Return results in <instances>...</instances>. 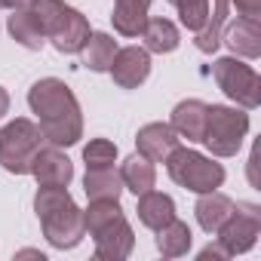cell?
Listing matches in <instances>:
<instances>
[{
    "label": "cell",
    "mask_w": 261,
    "mask_h": 261,
    "mask_svg": "<svg viewBox=\"0 0 261 261\" xmlns=\"http://www.w3.org/2000/svg\"><path fill=\"white\" fill-rule=\"evenodd\" d=\"M221 43H227V49L240 59H258L261 56V19H237L230 25H224L221 31Z\"/></svg>",
    "instance_id": "cell-13"
},
{
    "label": "cell",
    "mask_w": 261,
    "mask_h": 261,
    "mask_svg": "<svg viewBox=\"0 0 261 261\" xmlns=\"http://www.w3.org/2000/svg\"><path fill=\"white\" fill-rule=\"evenodd\" d=\"M169 4H172V0H169Z\"/></svg>",
    "instance_id": "cell-33"
},
{
    "label": "cell",
    "mask_w": 261,
    "mask_h": 261,
    "mask_svg": "<svg viewBox=\"0 0 261 261\" xmlns=\"http://www.w3.org/2000/svg\"><path fill=\"white\" fill-rule=\"evenodd\" d=\"M83 191H86V197H89V200H120V194H123L120 169H114V166L86 169Z\"/></svg>",
    "instance_id": "cell-21"
},
{
    "label": "cell",
    "mask_w": 261,
    "mask_h": 261,
    "mask_svg": "<svg viewBox=\"0 0 261 261\" xmlns=\"http://www.w3.org/2000/svg\"><path fill=\"white\" fill-rule=\"evenodd\" d=\"M142 40H145V49L148 53L166 56V53H175L178 49L181 34H178L175 22H169V19H148L145 22V31H142Z\"/></svg>",
    "instance_id": "cell-19"
},
{
    "label": "cell",
    "mask_w": 261,
    "mask_h": 261,
    "mask_svg": "<svg viewBox=\"0 0 261 261\" xmlns=\"http://www.w3.org/2000/svg\"><path fill=\"white\" fill-rule=\"evenodd\" d=\"M258 233H261V212H258V206L255 203H233V212L215 230V240L233 258V255L249 252L258 243Z\"/></svg>",
    "instance_id": "cell-8"
},
{
    "label": "cell",
    "mask_w": 261,
    "mask_h": 261,
    "mask_svg": "<svg viewBox=\"0 0 261 261\" xmlns=\"http://www.w3.org/2000/svg\"><path fill=\"white\" fill-rule=\"evenodd\" d=\"M191 243H194V233H191V227H188L181 218H172V221H166V224L157 230V249H160L163 258L188 255Z\"/></svg>",
    "instance_id": "cell-23"
},
{
    "label": "cell",
    "mask_w": 261,
    "mask_h": 261,
    "mask_svg": "<svg viewBox=\"0 0 261 261\" xmlns=\"http://www.w3.org/2000/svg\"><path fill=\"white\" fill-rule=\"evenodd\" d=\"M136 212H139V221H142L145 227L160 230L166 221L175 218V200H172L169 194H160V191L151 188V191L139 194V206H136Z\"/></svg>",
    "instance_id": "cell-16"
},
{
    "label": "cell",
    "mask_w": 261,
    "mask_h": 261,
    "mask_svg": "<svg viewBox=\"0 0 261 261\" xmlns=\"http://www.w3.org/2000/svg\"><path fill=\"white\" fill-rule=\"evenodd\" d=\"M175 10H178V19L188 31H200L209 19V0H172Z\"/></svg>",
    "instance_id": "cell-26"
},
{
    "label": "cell",
    "mask_w": 261,
    "mask_h": 261,
    "mask_svg": "<svg viewBox=\"0 0 261 261\" xmlns=\"http://www.w3.org/2000/svg\"><path fill=\"white\" fill-rule=\"evenodd\" d=\"M206 101L200 98H185L172 108V117H169V126L178 133V139H188V142H203V129H206Z\"/></svg>",
    "instance_id": "cell-14"
},
{
    "label": "cell",
    "mask_w": 261,
    "mask_h": 261,
    "mask_svg": "<svg viewBox=\"0 0 261 261\" xmlns=\"http://www.w3.org/2000/svg\"><path fill=\"white\" fill-rule=\"evenodd\" d=\"M227 10H230V0H215V10H209V19H206V25L197 31V40H194L200 53L212 56V53L218 49L221 31H224V25H227Z\"/></svg>",
    "instance_id": "cell-24"
},
{
    "label": "cell",
    "mask_w": 261,
    "mask_h": 261,
    "mask_svg": "<svg viewBox=\"0 0 261 261\" xmlns=\"http://www.w3.org/2000/svg\"><path fill=\"white\" fill-rule=\"evenodd\" d=\"M120 178H123V191H133L136 197L151 191L157 185V169L148 157H142L139 151L133 157H126L123 166H120Z\"/></svg>",
    "instance_id": "cell-18"
},
{
    "label": "cell",
    "mask_w": 261,
    "mask_h": 261,
    "mask_svg": "<svg viewBox=\"0 0 261 261\" xmlns=\"http://www.w3.org/2000/svg\"><path fill=\"white\" fill-rule=\"evenodd\" d=\"M92 240H95V258L101 261H123L136 249V233H133V224L126 221V215H117L114 221L98 227Z\"/></svg>",
    "instance_id": "cell-9"
},
{
    "label": "cell",
    "mask_w": 261,
    "mask_h": 261,
    "mask_svg": "<svg viewBox=\"0 0 261 261\" xmlns=\"http://www.w3.org/2000/svg\"><path fill=\"white\" fill-rule=\"evenodd\" d=\"M166 172L178 188L194 191V194H209V191H218L224 185L221 163H215L212 157H206L200 151L181 148V145L166 157Z\"/></svg>",
    "instance_id": "cell-5"
},
{
    "label": "cell",
    "mask_w": 261,
    "mask_h": 261,
    "mask_svg": "<svg viewBox=\"0 0 261 261\" xmlns=\"http://www.w3.org/2000/svg\"><path fill=\"white\" fill-rule=\"evenodd\" d=\"M108 74L114 77V83L120 89H139L151 74V53L142 46H123V49H117Z\"/></svg>",
    "instance_id": "cell-10"
},
{
    "label": "cell",
    "mask_w": 261,
    "mask_h": 261,
    "mask_svg": "<svg viewBox=\"0 0 261 261\" xmlns=\"http://www.w3.org/2000/svg\"><path fill=\"white\" fill-rule=\"evenodd\" d=\"M117 49H120V46H117V40H114L111 34H105V31H92V34H89V40L83 43L80 56H83V65H86L89 71L105 74V71L111 68V62H114Z\"/></svg>",
    "instance_id": "cell-20"
},
{
    "label": "cell",
    "mask_w": 261,
    "mask_h": 261,
    "mask_svg": "<svg viewBox=\"0 0 261 261\" xmlns=\"http://www.w3.org/2000/svg\"><path fill=\"white\" fill-rule=\"evenodd\" d=\"M0 7H4V0H0Z\"/></svg>",
    "instance_id": "cell-32"
},
{
    "label": "cell",
    "mask_w": 261,
    "mask_h": 261,
    "mask_svg": "<svg viewBox=\"0 0 261 261\" xmlns=\"http://www.w3.org/2000/svg\"><path fill=\"white\" fill-rule=\"evenodd\" d=\"M37 4V0H4V7H10V10H31Z\"/></svg>",
    "instance_id": "cell-30"
},
{
    "label": "cell",
    "mask_w": 261,
    "mask_h": 261,
    "mask_svg": "<svg viewBox=\"0 0 261 261\" xmlns=\"http://www.w3.org/2000/svg\"><path fill=\"white\" fill-rule=\"evenodd\" d=\"M43 145L46 142L34 120H28V117L10 120L0 129V166L10 175H31V163Z\"/></svg>",
    "instance_id": "cell-4"
},
{
    "label": "cell",
    "mask_w": 261,
    "mask_h": 261,
    "mask_svg": "<svg viewBox=\"0 0 261 261\" xmlns=\"http://www.w3.org/2000/svg\"><path fill=\"white\" fill-rule=\"evenodd\" d=\"M28 108L37 114V126L46 145L71 148L83 139V111L71 86L59 77H43L28 89Z\"/></svg>",
    "instance_id": "cell-1"
},
{
    "label": "cell",
    "mask_w": 261,
    "mask_h": 261,
    "mask_svg": "<svg viewBox=\"0 0 261 261\" xmlns=\"http://www.w3.org/2000/svg\"><path fill=\"white\" fill-rule=\"evenodd\" d=\"M246 136H249V114L243 108H230V105H209L206 108L203 145L215 157H237Z\"/></svg>",
    "instance_id": "cell-6"
},
{
    "label": "cell",
    "mask_w": 261,
    "mask_h": 261,
    "mask_svg": "<svg viewBox=\"0 0 261 261\" xmlns=\"http://www.w3.org/2000/svg\"><path fill=\"white\" fill-rule=\"evenodd\" d=\"M83 163L86 169H101V166H114L117 163V145L108 139H92L83 148Z\"/></svg>",
    "instance_id": "cell-27"
},
{
    "label": "cell",
    "mask_w": 261,
    "mask_h": 261,
    "mask_svg": "<svg viewBox=\"0 0 261 261\" xmlns=\"http://www.w3.org/2000/svg\"><path fill=\"white\" fill-rule=\"evenodd\" d=\"M31 175L40 188H68L74 178V163L68 160V154H62V148L43 145L31 163Z\"/></svg>",
    "instance_id": "cell-11"
},
{
    "label": "cell",
    "mask_w": 261,
    "mask_h": 261,
    "mask_svg": "<svg viewBox=\"0 0 261 261\" xmlns=\"http://www.w3.org/2000/svg\"><path fill=\"white\" fill-rule=\"evenodd\" d=\"M40 28H43V37L53 40V46L65 56H74L83 49V43L89 40V22L80 10L68 7L65 0H37L31 7Z\"/></svg>",
    "instance_id": "cell-3"
},
{
    "label": "cell",
    "mask_w": 261,
    "mask_h": 261,
    "mask_svg": "<svg viewBox=\"0 0 261 261\" xmlns=\"http://www.w3.org/2000/svg\"><path fill=\"white\" fill-rule=\"evenodd\" d=\"M212 77L218 89L243 111H252L261 105V77L252 65L240 62L237 56H221L212 65Z\"/></svg>",
    "instance_id": "cell-7"
},
{
    "label": "cell",
    "mask_w": 261,
    "mask_h": 261,
    "mask_svg": "<svg viewBox=\"0 0 261 261\" xmlns=\"http://www.w3.org/2000/svg\"><path fill=\"white\" fill-rule=\"evenodd\" d=\"M151 4L154 0H114V13H111L114 31L123 37H142Z\"/></svg>",
    "instance_id": "cell-15"
},
{
    "label": "cell",
    "mask_w": 261,
    "mask_h": 261,
    "mask_svg": "<svg viewBox=\"0 0 261 261\" xmlns=\"http://www.w3.org/2000/svg\"><path fill=\"white\" fill-rule=\"evenodd\" d=\"M117 215H123L120 200H89V209H83V230L92 237L98 227H105Z\"/></svg>",
    "instance_id": "cell-25"
},
{
    "label": "cell",
    "mask_w": 261,
    "mask_h": 261,
    "mask_svg": "<svg viewBox=\"0 0 261 261\" xmlns=\"http://www.w3.org/2000/svg\"><path fill=\"white\" fill-rule=\"evenodd\" d=\"M233 212V200L221 191H209V194H200L197 206H194V215H197V224L206 230V233H215L227 215Z\"/></svg>",
    "instance_id": "cell-17"
},
{
    "label": "cell",
    "mask_w": 261,
    "mask_h": 261,
    "mask_svg": "<svg viewBox=\"0 0 261 261\" xmlns=\"http://www.w3.org/2000/svg\"><path fill=\"white\" fill-rule=\"evenodd\" d=\"M243 19H261V0H230Z\"/></svg>",
    "instance_id": "cell-28"
},
{
    "label": "cell",
    "mask_w": 261,
    "mask_h": 261,
    "mask_svg": "<svg viewBox=\"0 0 261 261\" xmlns=\"http://www.w3.org/2000/svg\"><path fill=\"white\" fill-rule=\"evenodd\" d=\"M7 28H10V37H13L16 43H22L25 49H40V46L46 43L43 28H40L34 10H13Z\"/></svg>",
    "instance_id": "cell-22"
},
{
    "label": "cell",
    "mask_w": 261,
    "mask_h": 261,
    "mask_svg": "<svg viewBox=\"0 0 261 261\" xmlns=\"http://www.w3.org/2000/svg\"><path fill=\"white\" fill-rule=\"evenodd\" d=\"M181 145L178 133L169 126V123H148L139 129L136 136V148L142 157H148L151 163H166V157Z\"/></svg>",
    "instance_id": "cell-12"
},
{
    "label": "cell",
    "mask_w": 261,
    "mask_h": 261,
    "mask_svg": "<svg viewBox=\"0 0 261 261\" xmlns=\"http://www.w3.org/2000/svg\"><path fill=\"white\" fill-rule=\"evenodd\" d=\"M43 237L53 249H74L83 240V209L74 203L68 188H40L34 197Z\"/></svg>",
    "instance_id": "cell-2"
},
{
    "label": "cell",
    "mask_w": 261,
    "mask_h": 261,
    "mask_svg": "<svg viewBox=\"0 0 261 261\" xmlns=\"http://www.w3.org/2000/svg\"><path fill=\"white\" fill-rule=\"evenodd\" d=\"M10 114V92L0 86V117H7Z\"/></svg>",
    "instance_id": "cell-31"
},
{
    "label": "cell",
    "mask_w": 261,
    "mask_h": 261,
    "mask_svg": "<svg viewBox=\"0 0 261 261\" xmlns=\"http://www.w3.org/2000/svg\"><path fill=\"white\" fill-rule=\"evenodd\" d=\"M200 258H203V261H209V258H230V255L224 252V246H221V243H215V246L209 243V246L200 252Z\"/></svg>",
    "instance_id": "cell-29"
}]
</instances>
